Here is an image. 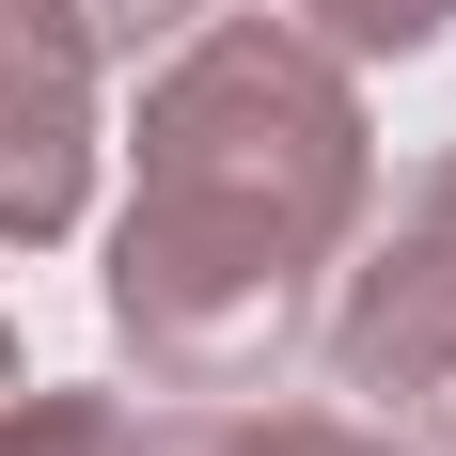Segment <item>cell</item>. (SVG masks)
Listing matches in <instances>:
<instances>
[{"instance_id":"obj_7","label":"cell","mask_w":456,"mask_h":456,"mask_svg":"<svg viewBox=\"0 0 456 456\" xmlns=\"http://www.w3.org/2000/svg\"><path fill=\"white\" fill-rule=\"evenodd\" d=\"M0 394H16V315H0Z\"/></svg>"},{"instance_id":"obj_2","label":"cell","mask_w":456,"mask_h":456,"mask_svg":"<svg viewBox=\"0 0 456 456\" xmlns=\"http://www.w3.org/2000/svg\"><path fill=\"white\" fill-rule=\"evenodd\" d=\"M330 394L346 410H410L456 394V142L410 174V205L378 236H346V299H330Z\"/></svg>"},{"instance_id":"obj_3","label":"cell","mask_w":456,"mask_h":456,"mask_svg":"<svg viewBox=\"0 0 456 456\" xmlns=\"http://www.w3.org/2000/svg\"><path fill=\"white\" fill-rule=\"evenodd\" d=\"M94 205V47L63 0H0V252L79 236Z\"/></svg>"},{"instance_id":"obj_6","label":"cell","mask_w":456,"mask_h":456,"mask_svg":"<svg viewBox=\"0 0 456 456\" xmlns=\"http://www.w3.org/2000/svg\"><path fill=\"white\" fill-rule=\"evenodd\" d=\"M63 16H79L94 63H142V47H174L189 16H221V0H63Z\"/></svg>"},{"instance_id":"obj_4","label":"cell","mask_w":456,"mask_h":456,"mask_svg":"<svg viewBox=\"0 0 456 456\" xmlns=\"http://www.w3.org/2000/svg\"><path fill=\"white\" fill-rule=\"evenodd\" d=\"M0 456H142V410L126 394H0Z\"/></svg>"},{"instance_id":"obj_1","label":"cell","mask_w":456,"mask_h":456,"mask_svg":"<svg viewBox=\"0 0 456 456\" xmlns=\"http://www.w3.org/2000/svg\"><path fill=\"white\" fill-rule=\"evenodd\" d=\"M126 221H110V346L158 394H252L315 330L378 205L362 79L299 16H189L142 79Z\"/></svg>"},{"instance_id":"obj_5","label":"cell","mask_w":456,"mask_h":456,"mask_svg":"<svg viewBox=\"0 0 456 456\" xmlns=\"http://www.w3.org/2000/svg\"><path fill=\"white\" fill-rule=\"evenodd\" d=\"M299 32H315L330 63H410V47L456 32V0H299Z\"/></svg>"}]
</instances>
